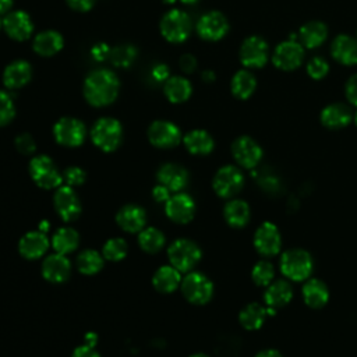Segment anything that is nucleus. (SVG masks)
<instances>
[{"label": "nucleus", "instance_id": "a18cd8bd", "mask_svg": "<svg viewBox=\"0 0 357 357\" xmlns=\"http://www.w3.org/2000/svg\"><path fill=\"white\" fill-rule=\"evenodd\" d=\"M15 148L18 149V152H21L24 155H31L35 152L36 144L29 134L22 132L15 138Z\"/></svg>", "mask_w": 357, "mask_h": 357}, {"label": "nucleus", "instance_id": "ea45409f", "mask_svg": "<svg viewBox=\"0 0 357 357\" xmlns=\"http://www.w3.org/2000/svg\"><path fill=\"white\" fill-rule=\"evenodd\" d=\"M275 278V268L269 261H258L251 271V279L257 286L266 287L273 282Z\"/></svg>", "mask_w": 357, "mask_h": 357}, {"label": "nucleus", "instance_id": "5701e85b", "mask_svg": "<svg viewBox=\"0 0 357 357\" xmlns=\"http://www.w3.org/2000/svg\"><path fill=\"white\" fill-rule=\"evenodd\" d=\"M331 53L336 61L344 66L357 64V38L346 33L337 35L331 46Z\"/></svg>", "mask_w": 357, "mask_h": 357}, {"label": "nucleus", "instance_id": "864d4df0", "mask_svg": "<svg viewBox=\"0 0 357 357\" xmlns=\"http://www.w3.org/2000/svg\"><path fill=\"white\" fill-rule=\"evenodd\" d=\"M92 53H93V57H95L96 60H102V59H105L106 56H109L110 52L107 50L106 46H103V45H96V46L93 47Z\"/></svg>", "mask_w": 357, "mask_h": 357}, {"label": "nucleus", "instance_id": "393cba45", "mask_svg": "<svg viewBox=\"0 0 357 357\" xmlns=\"http://www.w3.org/2000/svg\"><path fill=\"white\" fill-rule=\"evenodd\" d=\"M293 298V287L287 280H273L269 286L265 287L264 301L265 305L273 310L284 307Z\"/></svg>", "mask_w": 357, "mask_h": 357}, {"label": "nucleus", "instance_id": "c85d7f7f", "mask_svg": "<svg viewBox=\"0 0 357 357\" xmlns=\"http://www.w3.org/2000/svg\"><path fill=\"white\" fill-rule=\"evenodd\" d=\"M223 218L226 220V223L230 227L234 229H241L244 227L251 218V211L250 206L243 199H237V198H231L223 209Z\"/></svg>", "mask_w": 357, "mask_h": 357}, {"label": "nucleus", "instance_id": "a19ab883", "mask_svg": "<svg viewBox=\"0 0 357 357\" xmlns=\"http://www.w3.org/2000/svg\"><path fill=\"white\" fill-rule=\"evenodd\" d=\"M137 56V49L131 45H120L110 50L109 57L113 66L116 67H128Z\"/></svg>", "mask_w": 357, "mask_h": 357}, {"label": "nucleus", "instance_id": "72a5a7b5", "mask_svg": "<svg viewBox=\"0 0 357 357\" xmlns=\"http://www.w3.org/2000/svg\"><path fill=\"white\" fill-rule=\"evenodd\" d=\"M63 47V38L57 31H43L33 39V50L40 56H53Z\"/></svg>", "mask_w": 357, "mask_h": 357}, {"label": "nucleus", "instance_id": "4468645a", "mask_svg": "<svg viewBox=\"0 0 357 357\" xmlns=\"http://www.w3.org/2000/svg\"><path fill=\"white\" fill-rule=\"evenodd\" d=\"M148 139L156 148L169 149L181 141V131L172 121L156 120L148 128Z\"/></svg>", "mask_w": 357, "mask_h": 357}, {"label": "nucleus", "instance_id": "aec40b11", "mask_svg": "<svg viewBox=\"0 0 357 357\" xmlns=\"http://www.w3.org/2000/svg\"><path fill=\"white\" fill-rule=\"evenodd\" d=\"M1 24L6 33L15 40L28 39L33 31V24L31 21V17L21 10L7 13Z\"/></svg>", "mask_w": 357, "mask_h": 357}, {"label": "nucleus", "instance_id": "e433bc0d", "mask_svg": "<svg viewBox=\"0 0 357 357\" xmlns=\"http://www.w3.org/2000/svg\"><path fill=\"white\" fill-rule=\"evenodd\" d=\"M75 264H77V269L82 275L91 276V275H96L98 272L102 271L105 258L102 254H99L95 250H84L82 252L78 254Z\"/></svg>", "mask_w": 357, "mask_h": 357}, {"label": "nucleus", "instance_id": "58836bf2", "mask_svg": "<svg viewBox=\"0 0 357 357\" xmlns=\"http://www.w3.org/2000/svg\"><path fill=\"white\" fill-rule=\"evenodd\" d=\"M128 252V244L124 238L121 237H113L109 238L102 248V255L105 259L112 261V262H119L126 258Z\"/></svg>", "mask_w": 357, "mask_h": 357}, {"label": "nucleus", "instance_id": "1a4fd4ad", "mask_svg": "<svg viewBox=\"0 0 357 357\" xmlns=\"http://www.w3.org/2000/svg\"><path fill=\"white\" fill-rule=\"evenodd\" d=\"M304 57V49L300 42L296 40L294 36L289 38L287 40L280 42L272 54V61L275 67L284 70V71H291L300 67L303 63Z\"/></svg>", "mask_w": 357, "mask_h": 357}, {"label": "nucleus", "instance_id": "f8f14e48", "mask_svg": "<svg viewBox=\"0 0 357 357\" xmlns=\"http://www.w3.org/2000/svg\"><path fill=\"white\" fill-rule=\"evenodd\" d=\"M254 247L264 257H275L282 248V236L278 226L272 222H264L254 233Z\"/></svg>", "mask_w": 357, "mask_h": 357}, {"label": "nucleus", "instance_id": "4c0bfd02", "mask_svg": "<svg viewBox=\"0 0 357 357\" xmlns=\"http://www.w3.org/2000/svg\"><path fill=\"white\" fill-rule=\"evenodd\" d=\"M138 245L148 254H156L165 245V234L156 227H144L138 233Z\"/></svg>", "mask_w": 357, "mask_h": 357}, {"label": "nucleus", "instance_id": "de8ad7c7", "mask_svg": "<svg viewBox=\"0 0 357 357\" xmlns=\"http://www.w3.org/2000/svg\"><path fill=\"white\" fill-rule=\"evenodd\" d=\"M170 190L166 188L165 185L162 184H156L153 188H152V198L156 201V202H166L169 198H170Z\"/></svg>", "mask_w": 357, "mask_h": 357}, {"label": "nucleus", "instance_id": "0e129e2a", "mask_svg": "<svg viewBox=\"0 0 357 357\" xmlns=\"http://www.w3.org/2000/svg\"><path fill=\"white\" fill-rule=\"evenodd\" d=\"M0 26H1V21H0Z\"/></svg>", "mask_w": 357, "mask_h": 357}, {"label": "nucleus", "instance_id": "ddd939ff", "mask_svg": "<svg viewBox=\"0 0 357 357\" xmlns=\"http://www.w3.org/2000/svg\"><path fill=\"white\" fill-rule=\"evenodd\" d=\"M231 155L241 167L254 169L262 159V148L251 137L241 135L231 144Z\"/></svg>", "mask_w": 357, "mask_h": 357}, {"label": "nucleus", "instance_id": "c03bdc74", "mask_svg": "<svg viewBox=\"0 0 357 357\" xmlns=\"http://www.w3.org/2000/svg\"><path fill=\"white\" fill-rule=\"evenodd\" d=\"M63 181L70 187H78L85 181V172L78 166H70L63 172Z\"/></svg>", "mask_w": 357, "mask_h": 357}, {"label": "nucleus", "instance_id": "20e7f679", "mask_svg": "<svg viewBox=\"0 0 357 357\" xmlns=\"http://www.w3.org/2000/svg\"><path fill=\"white\" fill-rule=\"evenodd\" d=\"M202 257L197 243L188 238H177L167 248V258L172 266L180 272H191Z\"/></svg>", "mask_w": 357, "mask_h": 357}, {"label": "nucleus", "instance_id": "8fccbe9b", "mask_svg": "<svg viewBox=\"0 0 357 357\" xmlns=\"http://www.w3.org/2000/svg\"><path fill=\"white\" fill-rule=\"evenodd\" d=\"M180 68L184 71V73H192L197 67V60L194 56L191 54H183L180 57Z\"/></svg>", "mask_w": 357, "mask_h": 357}, {"label": "nucleus", "instance_id": "7ed1b4c3", "mask_svg": "<svg viewBox=\"0 0 357 357\" xmlns=\"http://www.w3.org/2000/svg\"><path fill=\"white\" fill-rule=\"evenodd\" d=\"M92 142L103 152L116 151L123 141V127L113 117L99 119L91 130Z\"/></svg>", "mask_w": 357, "mask_h": 357}, {"label": "nucleus", "instance_id": "5fc2aeb1", "mask_svg": "<svg viewBox=\"0 0 357 357\" xmlns=\"http://www.w3.org/2000/svg\"><path fill=\"white\" fill-rule=\"evenodd\" d=\"M255 357H283V356L280 354V351L275 349H265V350H261Z\"/></svg>", "mask_w": 357, "mask_h": 357}, {"label": "nucleus", "instance_id": "a878e982", "mask_svg": "<svg viewBox=\"0 0 357 357\" xmlns=\"http://www.w3.org/2000/svg\"><path fill=\"white\" fill-rule=\"evenodd\" d=\"M353 113L350 107L343 103H331L321 112V123L331 130H339L350 124Z\"/></svg>", "mask_w": 357, "mask_h": 357}, {"label": "nucleus", "instance_id": "4be33fe9", "mask_svg": "<svg viewBox=\"0 0 357 357\" xmlns=\"http://www.w3.org/2000/svg\"><path fill=\"white\" fill-rule=\"evenodd\" d=\"M116 222L119 227L127 233H139L145 227L146 213L141 206L128 204L117 211Z\"/></svg>", "mask_w": 357, "mask_h": 357}, {"label": "nucleus", "instance_id": "a211bd4d", "mask_svg": "<svg viewBox=\"0 0 357 357\" xmlns=\"http://www.w3.org/2000/svg\"><path fill=\"white\" fill-rule=\"evenodd\" d=\"M42 276L50 283H63L70 278L71 264L67 255L54 252L47 255L40 266Z\"/></svg>", "mask_w": 357, "mask_h": 357}, {"label": "nucleus", "instance_id": "603ef678", "mask_svg": "<svg viewBox=\"0 0 357 357\" xmlns=\"http://www.w3.org/2000/svg\"><path fill=\"white\" fill-rule=\"evenodd\" d=\"M152 75H153L155 79L163 81V79H166L169 77V70H167V67L165 64H159V66H156L152 70Z\"/></svg>", "mask_w": 357, "mask_h": 357}, {"label": "nucleus", "instance_id": "c9c22d12", "mask_svg": "<svg viewBox=\"0 0 357 357\" xmlns=\"http://www.w3.org/2000/svg\"><path fill=\"white\" fill-rule=\"evenodd\" d=\"M191 84L183 77H172L165 84V95L172 103H181L191 95Z\"/></svg>", "mask_w": 357, "mask_h": 357}, {"label": "nucleus", "instance_id": "09e8293b", "mask_svg": "<svg viewBox=\"0 0 357 357\" xmlns=\"http://www.w3.org/2000/svg\"><path fill=\"white\" fill-rule=\"evenodd\" d=\"M71 357H100V356L95 350V347H91V346H86V344H81V346L74 349Z\"/></svg>", "mask_w": 357, "mask_h": 357}, {"label": "nucleus", "instance_id": "3c124183", "mask_svg": "<svg viewBox=\"0 0 357 357\" xmlns=\"http://www.w3.org/2000/svg\"><path fill=\"white\" fill-rule=\"evenodd\" d=\"M67 3L77 11H88L95 4V0H67Z\"/></svg>", "mask_w": 357, "mask_h": 357}, {"label": "nucleus", "instance_id": "cd10ccee", "mask_svg": "<svg viewBox=\"0 0 357 357\" xmlns=\"http://www.w3.org/2000/svg\"><path fill=\"white\" fill-rule=\"evenodd\" d=\"M181 272L172 265H163L152 276L153 287L163 294L174 291L181 284Z\"/></svg>", "mask_w": 357, "mask_h": 357}, {"label": "nucleus", "instance_id": "2f4dec72", "mask_svg": "<svg viewBox=\"0 0 357 357\" xmlns=\"http://www.w3.org/2000/svg\"><path fill=\"white\" fill-rule=\"evenodd\" d=\"M268 317L266 307L259 303H250L241 308L238 314L240 325L247 331L259 329Z\"/></svg>", "mask_w": 357, "mask_h": 357}, {"label": "nucleus", "instance_id": "4d7b16f0", "mask_svg": "<svg viewBox=\"0 0 357 357\" xmlns=\"http://www.w3.org/2000/svg\"><path fill=\"white\" fill-rule=\"evenodd\" d=\"M11 6H13V0H0V15L10 13Z\"/></svg>", "mask_w": 357, "mask_h": 357}, {"label": "nucleus", "instance_id": "0eeeda50", "mask_svg": "<svg viewBox=\"0 0 357 357\" xmlns=\"http://www.w3.org/2000/svg\"><path fill=\"white\" fill-rule=\"evenodd\" d=\"M244 185V176L241 170L233 165L222 166L213 176L212 187L220 198H233Z\"/></svg>", "mask_w": 357, "mask_h": 357}, {"label": "nucleus", "instance_id": "412c9836", "mask_svg": "<svg viewBox=\"0 0 357 357\" xmlns=\"http://www.w3.org/2000/svg\"><path fill=\"white\" fill-rule=\"evenodd\" d=\"M156 178L159 184L178 192L188 184V172L177 163H165L158 169Z\"/></svg>", "mask_w": 357, "mask_h": 357}, {"label": "nucleus", "instance_id": "f3484780", "mask_svg": "<svg viewBox=\"0 0 357 357\" xmlns=\"http://www.w3.org/2000/svg\"><path fill=\"white\" fill-rule=\"evenodd\" d=\"M227 31L229 22L219 11H209L197 22V32L205 40H219L227 33Z\"/></svg>", "mask_w": 357, "mask_h": 357}, {"label": "nucleus", "instance_id": "2eb2a0df", "mask_svg": "<svg viewBox=\"0 0 357 357\" xmlns=\"http://www.w3.org/2000/svg\"><path fill=\"white\" fill-rule=\"evenodd\" d=\"M269 47L264 38L252 35L244 39L240 47V60L243 66L251 68H259L268 61Z\"/></svg>", "mask_w": 357, "mask_h": 357}, {"label": "nucleus", "instance_id": "79ce46f5", "mask_svg": "<svg viewBox=\"0 0 357 357\" xmlns=\"http://www.w3.org/2000/svg\"><path fill=\"white\" fill-rule=\"evenodd\" d=\"M15 114V107L11 96L6 91H0V127L8 124Z\"/></svg>", "mask_w": 357, "mask_h": 357}, {"label": "nucleus", "instance_id": "473e14b6", "mask_svg": "<svg viewBox=\"0 0 357 357\" xmlns=\"http://www.w3.org/2000/svg\"><path fill=\"white\" fill-rule=\"evenodd\" d=\"M50 241L56 252L68 255L77 250L79 244V234L71 227H60L53 233Z\"/></svg>", "mask_w": 357, "mask_h": 357}, {"label": "nucleus", "instance_id": "37998d69", "mask_svg": "<svg viewBox=\"0 0 357 357\" xmlns=\"http://www.w3.org/2000/svg\"><path fill=\"white\" fill-rule=\"evenodd\" d=\"M329 71V64L322 57H312L307 64V74L312 79H322Z\"/></svg>", "mask_w": 357, "mask_h": 357}, {"label": "nucleus", "instance_id": "49530a36", "mask_svg": "<svg viewBox=\"0 0 357 357\" xmlns=\"http://www.w3.org/2000/svg\"><path fill=\"white\" fill-rule=\"evenodd\" d=\"M344 93H346V99L349 100V103H351L353 106H357V74L351 75L344 86Z\"/></svg>", "mask_w": 357, "mask_h": 357}, {"label": "nucleus", "instance_id": "f257e3e1", "mask_svg": "<svg viewBox=\"0 0 357 357\" xmlns=\"http://www.w3.org/2000/svg\"><path fill=\"white\" fill-rule=\"evenodd\" d=\"M119 93V79L110 70H95L85 78L84 96L89 105L102 107L110 105Z\"/></svg>", "mask_w": 357, "mask_h": 357}, {"label": "nucleus", "instance_id": "39448f33", "mask_svg": "<svg viewBox=\"0 0 357 357\" xmlns=\"http://www.w3.org/2000/svg\"><path fill=\"white\" fill-rule=\"evenodd\" d=\"M28 172L33 183L43 190L57 188L63 183V174L59 172L54 162L46 155H38L32 158L28 166Z\"/></svg>", "mask_w": 357, "mask_h": 357}, {"label": "nucleus", "instance_id": "9b49d317", "mask_svg": "<svg viewBox=\"0 0 357 357\" xmlns=\"http://www.w3.org/2000/svg\"><path fill=\"white\" fill-rule=\"evenodd\" d=\"M53 206L56 213L64 222H73L81 215V201L75 190L70 185H60L53 195Z\"/></svg>", "mask_w": 357, "mask_h": 357}, {"label": "nucleus", "instance_id": "052dcab7", "mask_svg": "<svg viewBox=\"0 0 357 357\" xmlns=\"http://www.w3.org/2000/svg\"><path fill=\"white\" fill-rule=\"evenodd\" d=\"M184 4H194V3H197L198 0H181Z\"/></svg>", "mask_w": 357, "mask_h": 357}, {"label": "nucleus", "instance_id": "f03ea898", "mask_svg": "<svg viewBox=\"0 0 357 357\" xmlns=\"http://www.w3.org/2000/svg\"><path fill=\"white\" fill-rule=\"evenodd\" d=\"M314 268L312 257L303 248H291L280 257V272L291 282H304L310 278Z\"/></svg>", "mask_w": 357, "mask_h": 357}, {"label": "nucleus", "instance_id": "b1692460", "mask_svg": "<svg viewBox=\"0 0 357 357\" xmlns=\"http://www.w3.org/2000/svg\"><path fill=\"white\" fill-rule=\"evenodd\" d=\"M304 303L314 310H319L326 305L329 300V289L321 279H307L301 289Z\"/></svg>", "mask_w": 357, "mask_h": 357}, {"label": "nucleus", "instance_id": "bb28decb", "mask_svg": "<svg viewBox=\"0 0 357 357\" xmlns=\"http://www.w3.org/2000/svg\"><path fill=\"white\" fill-rule=\"evenodd\" d=\"M32 77L31 64L25 60H15L10 63L3 73V82L10 89L24 86Z\"/></svg>", "mask_w": 357, "mask_h": 357}, {"label": "nucleus", "instance_id": "6e6552de", "mask_svg": "<svg viewBox=\"0 0 357 357\" xmlns=\"http://www.w3.org/2000/svg\"><path fill=\"white\" fill-rule=\"evenodd\" d=\"M160 32L169 42L180 43L185 40L191 32V20L181 10L167 11L160 21Z\"/></svg>", "mask_w": 357, "mask_h": 357}, {"label": "nucleus", "instance_id": "423d86ee", "mask_svg": "<svg viewBox=\"0 0 357 357\" xmlns=\"http://www.w3.org/2000/svg\"><path fill=\"white\" fill-rule=\"evenodd\" d=\"M184 298L195 305L206 304L213 296V283L201 272H188L180 284Z\"/></svg>", "mask_w": 357, "mask_h": 357}, {"label": "nucleus", "instance_id": "7c9ffc66", "mask_svg": "<svg viewBox=\"0 0 357 357\" xmlns=\"http://www.w3.org/2000/svg\"><path fill=\"white\" fill-rule=\"evenodd\" d=\"M184 146L192 155H208L212 152L215 142L209 132L205 130H192L183 138Z\"/></svg>", "mask_w": 357, "mask_h": 357}, {"label": "nucleus", "instance_id": "c756f323", "mask_svg": "<svg viewBox=\"0 0 357 357\" xmlns=\"http://www.w3.org/2000/svg\"><path fill=\"white\" fill-rule=\"evenodd\" d=\"M328 36V28L321 21H310L304 24L298 31L300 43L307 49H315L321 46Z\"/></svg>", "mask_w": 357, "mask_h": 357}, {"label": "nucleus", "instance_id": "dca6fc26", "mask_svg": "<svg viewBox=\"0 0 357 357\" xmlns=\"http://www.w3.org/2000/svg\"><path fill=\"white\" fill-rule=\"evenodd\" d=\"M165 213L174 223H188L195 215V202L188 194L177 192L165 202Z\"/></svg>", "mask_w": 357, "mask_h": 357}, {"label": "nucleus", "instance_id": "13d9d810", "mask_svg": "<svg viewBox=\"0 0 357 357\" xmlns=\"http://www.w3.org/2000/svg\"><path fill=\"white\" fill-rule=\"evenodd\" d=\"M202 77H204V79H205V81H212L215 75H213V73H212V71H205V73L202 74Z\"/></svg>", "mask_w": 357, "mask_h": 357}, {"label": "nucleus", "instance_id": "f704fd0d", "mask_svg": "<svg viewBox=\"0 0 357 357\" xmlns=\"http://www.w3.org/2000/svg\"><path fill=\"white\" fill-rule=\"evenodd\" d=\"M257 88V79L248 70L237 71L230 82L231 93L238 99H248Z\"/></svg>", "mask_w": 357, "mask_h": 357}, {"label": "nucleus", "instance_id": "6ab92c4d", "mask_svg": "<svg viewBox=\"0 0 357 357\" xmlns=\"http://www.w3.org/2000/svg\"><path fill=\"white\" fill-rule=\"evenodd\" d=\"M50 243L46 233L40 230H32L25 233L18 241V251L25 259L33 261L46 254Z\"/></svg>", "mask_w": 357, "mask_h": 357}, {"label": "nucleus", "instance_id": "bf43d9fd", "mask_svg": "<svg viewBox=\"0 0 357 357\" xmlns=\"http://www.w3.org/2000/svg\"><path fill=\"white\" fill-rule=\"evenodd\" d=\"M190 357H209V356H206V354H204V353H195V354H192V356H190Z\"/></svg>", "mask_w": 357, "mask_h": 357}, {"label": "nucleus", "instance_id": "9d476101", "mask_svg": "<svg viewBox=\"0 0 357 357\" xmlns=\"http://www.w3.org/2000/svg\"><path fill=\"white\" fill-rule=\"evenodd\" d=\"M53 137L63 146H79L85 139V126L78 119L63 117L54 124Z\"/></svg>", "mask_w": 357, "mask_h": 357}, {"label": "nucleus", "instance_id": "680f3d73", "mask_svg": "<svg viewBox=\"0 0 357 357\" xmlns=\"http://www.w3.org/2000/svg\"><path fill=\"white\" fill-rule=\"evenodd\" d=\"M353 120H354V123H356V126H357V112H356V114L353 116Z\"/></svg>", "mask_w": 357, "mask_h": 357}, {"label": "nucleus", "instance_id": "e2e57ef3", "mask_svg": "<svg viewBox=\"0 0 357 357\" xmlns=\"http://www.w3.org/2000/svg\"><path fill=\"white\" fill-rule=\"evenodd\" d=\"M165 1H166V3H173L174 0H165Z\"/></svg>", "mask_w": 357, "mask_h": 357}, {"label": "nucleus", "instance_id": "6e6d98bb", "mask_svg": "<svg viewBox=\"0 0 357 357\" xmlns=\"http://www.w3.org/2000/svg\"><path fill=\"white\" fill-rule=\"evenodd\" d=\"M98 339V336H96V333L95 332H88V333H85V336H84V344H86V346H91V347H95V344H96V340Z\"/></svg>", "mask_w": 357, "mask_h": 357}]
</instances>
